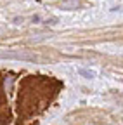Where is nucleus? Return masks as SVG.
<instances>
[{
    "label": "nucleus",
    "mask_w": 123,
    "mask_h": 125,
    "mask_svg": "<svg viewBox=\"0 0 123 125\" xmlns=\"http://www.w3.org/2000/svg\"><path fill=\"white\" fill-rule=\"evenodd\" d=\"M80 4L76 2V0H69V2H64L63 4V9H76Z\"/></svg>",
    "instance_id": "nucleus-2"
},
{
    "label": "nucleus",
    "mask_w": 123,
    "mask_h": 125,
    "mask_svg": "<svg viewBox=\"0 0 123 125\" xmlns=\"http://www.w3.org/2000/svg\"><path fill=\"white\" fill-rule=\"evenodd\" d=\"M0 59H18V61H29L37 62L38 56L26 52V51H0Z\"/></svg>",
    "instance_id": "nucleus-1"
}]
</instances>
